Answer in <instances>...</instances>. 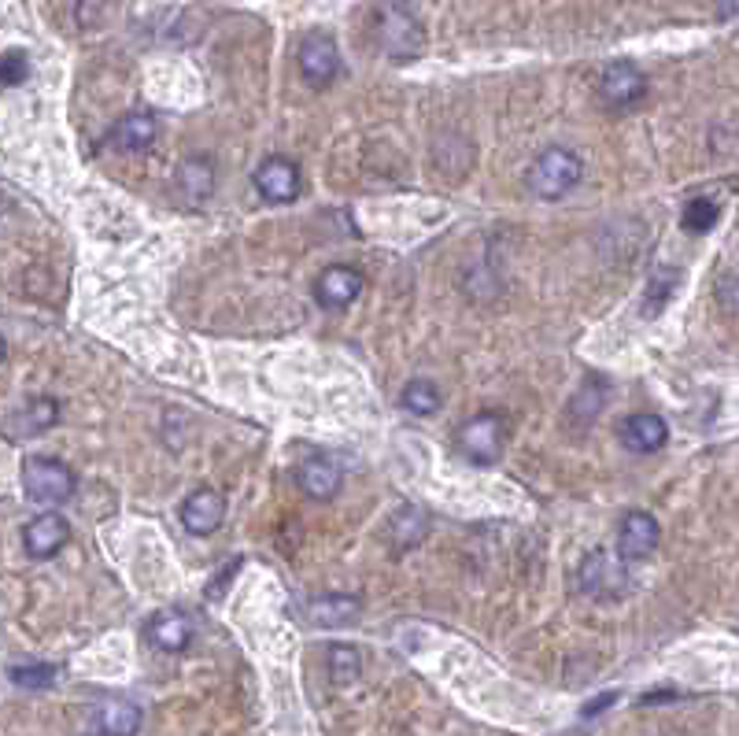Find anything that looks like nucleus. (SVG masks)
Returning <instances> with one entry per match:
<instances>
[{
    "instance_id": "obj_1",
    "label": "nucleus",
    "mask_w": 739,
    "mask_h": 736,
    "mask_svg": "<svg viewBox=\"0 0 739 736\" xmlns=\"http://www.w3.org/2000/svg\"><path fill=\"white\" fill-rule=\"evenodd\" d=\"M377 45L388 60L407 63L418 60L426 49V26L418 23V15L404 4H385L377 15Z\"/></svg>"
},
{
    "instance_id": "obj_2",
    "label": "nucleus",
    "mask_w": 739,
    "mask_h": 736,
    "mask_svg": "<svg viewBox=\"0 0 739 736\" xmlns=\"http://www.w3.org/2000/svg\"><path fill=\"white\" fill-rule=\"evenodd\" d=\"M580 174H585V163L577 160L569 149H547L536 156V163L529 167L525 182L540 200H563L566 193H574L580 185Z\"/></svg>"
},
{
    "instance_id": "obj_3",
    "label": "nucleus",
    "mask_w": 739,
    "mask_h": 736,
    "mask_svg": "<svg viewBox=\"0 0 739 736\" xmlns=\"http://www.w3.org/2000/svg\"><path fill=\"white\" fill-rule=\"evenodd\" d=\"M23 489H26V497L38 503H63L74 497L78 478H74V470L67 462L49 459V456H30L23 462Z\"/></svg>"
},
{
    "instance_id": "obj_4",
    "label": "nucleus",
    "mask_w": 739,
    "mask_h": 736,
    "mask_svg": "<svg viewBox=\"0 0 739 736\" xmlns=\"http://www.w3.org/2000/svg\"><path fill=\"white\" fill-rule=\"evenodd\" d=\"M456 448L478 467H492L503 456V418L495 412H481L467 418L456 434Z\"/></svg>"
},
{
    "instance_id": "obj_5",
    "label": "nucleus",
    "mask_w": 739,
    "mask_h": 736,
    "mask_svg": "<svg viewBox=\"0 0 739 736\" xmlns=\"http://www.w3.org/2000/svg\"><path fill=\"white\" fill-rule=\"evenodd\" d=\"M647 97V75L632 60L607 63L603 75H599V100L610 111H632L636 104Z\"/></svg>"
},
{
    "instance_id": "obj_6",
    "label": "nucleus",
    "mask_w": 739,
    "mask_h": 736,
    "mask_svg": "<svg viewBox=\"0 0 739 736\" xmlns=\"http://www.w3.org/2000/svg\"><path fill=\"white\" fill-rule=\"evenodd\" d=\"M296 67H300L303 82L311 89H325L333 86L336 75H341V52H336V41L330 34H308L296 49Z\"/></svg>"
},
{
    "instance_id": "obj_7",
    "label": "nucleus",
    "mask_w": 739,
    "mask_h": 736,
    "mask_svg": "<svg viewBox=\"0 0 739 736\" xmlns=\"http://www.w3.org/2000/svg\"><path fill=\"white\" fill-rule=\"evenodd\" d=\"M658 537H662V525H658L654 514L629 511L625 519H621V530H618V552L632 563L647 559V555L658 548Z\"/></svg>"
},
{
    "instance_id": "obj_8",
    "label": "nucleus",
    "mask_w": 739,
    "mask_h": 736,
    "mask_svg": "<svg viewBox=\"0 0 739 736\" xmlns=\"http://www.w3.org/2000/svg\"><path fill=\"white\" fill-rule=\"evenodd\" d=\"M256 189L270 204H292V200L300 196V171H296V163L281 160V156H270V160L259 163Z\"/></svg>"
},
{
    "instance_id": "obj_9",
    "label": "nucleus",
    "mask_w": 739,
    "mask_h": 736,
    "mask_svg": "<svg viewBox=\"0 0 739 736\" xmlns=\"http://www.w3.org/2000/svg\"><path fill=\"white\" fill-rule=\"evenodd\" d=\"M226 519V500L215 489H196L182 500V525L193 537H211Z\"/></svg>"
},
{
    "instance_id": "obj_10",
    "label": "nucleus",
    "mask_w": 739,
    "mask_h": 736,
    "mask_svg": "<svg viewBox=\"0 0 739 736\" xmlns=\"http://www.w3.org/2000/svg\"><path fill=\"white\" fill-rule=\"evenodd\" d=\"M363 270L358 267H344V263H336V267L322 270V278L314 281V297H319L322 308H347L352 300H358V292H363Z\"/></svg>"
},
{
    "instance_id": "obj_11",
    "label": "nucleus",
    "mask_w": 739,
    "mask_h": 736,
    "mask_svg": "<svg viewBox=\"0 0 739 736\" xmlns=\"http://www.w3.org/2000/svg\"><path fill=\"white\" fill-rule=\"evenodd\" d=\"M71 537V525L60 514H38L34 522L23 530V548L30 559H52Z\"/></svg>"
},
{
    "instance_id": "obj_12",
    "label": "nucleus",
    "mask_w": 739,
    "mask_h": 736,
    "mask_svg": "<svg viewBox=\"0 0 739 736\" xmlns=\"http://www.w3.org/2000/svg\"><path fill=\"white\" fill-rule=\"evenodd\" d=\"M296 481H300V489L308 492L311 500L325 503V500H333L336 492H341V481L344 478H341V467H336L333 459L311 456L300 470H296Z\"/></svg>"
},
{
    "instance_id": "obj_13",
    "label": "nucleus",
    "mask_w": 739,
    "mask_h": 736,
    "mask_svg": "<svg viewBox=\"0 0 739 736\" xmlns=\"http://www.w3.org/2000/svg\"><path fill=\"white\" fill-rule=\"evenodd\" d=\"M178 193L189 207H200L204 200L215 193V163L204 160V156H189V160L178 167Z\"/></svg>"
},
{
    "instance_id": "obj_14",
    "label": "nucleus",
    "mask_w": 739,
    "mask_h": 736,
    "mask_svg": "<svg viewBox=\"0 0 739 736\" xmlns=\"http://www.w3.org/2000/svg\"><path fill=\"white\" fill-rule=\"evenodd\" d=\"M156 138H160V122H156V115H148V111L122 115V119L115 122V130H111V145L119 152H141Z\"/></svg>"
},
{
    "instance_id": "obj_15",
    "label": "nucleus",
    "mask_w": 739,
    "mask_h": 736,
    "mask_svg": "<svg viewBox=\"0 0 739 736\" xmlns=\"http://www.w3.org/2000/svg\"><path fill=\"white\" fill-rule=\"evenodd\" d=\"M148 637L160 651H185L193 644V618L185 611H160L148 622Z\"/></svg>"
},
{
    "instance_id": "obj_16",
    "label": "nucleus",
    "mask_w": 739,
    "mask_h": 736,
    "mask_svg": "<svg viewBox=\"0 0 739 736\" xmlns=\"http://www.w3.org/2000/svg\"><path fill=\"white\" fill-rule=\"evenodd\" d=\"M665 437H670V429L658 415H629L625 426H621V440H625V448L632 451H658L665 445Z\"/></svg>"
},
{
    "instance_id": "obj_17",
    "label": "nucleus",
    "mask_w": 739,
    "mask_h": 736,
    "mask_svg": "<svg viewBox=\"0 0 739 736\" xmlns=\"http://www.w3.org/2000/svg\"><path fill=\"white\" fill-rule=\"evenodd\" d=\"M56 423H60V404L49 396H38V399H30L23 412L12 415V437H38Z\"/></svg>"
},
{
    "instance_id": "obj_18",
    "label": "nucleus",
    "mask_w": 739,
    "mask_h": 736,
    "mask_svg": "<svg viewBox=\"0 0 739 736\" xmlns=\"http://www.w3.org/2000/svg\"><path fill=\"white\" fill-rule=\"evenodd\" d=\"M97 725L104 736H137V729H141V707L130 700H108L97 711Z\"/></svg>"
},
{
    "instance_id": "obj_19",
    "label": "nucleus",
    "mask_w": 739,
    "mask_h": 736,
    "mask_svg": "<svg viewBox=\"0 0 739 736\" xmlns=\"http://www.w3.org/2000/svg\"><path fill=\"white\" fill-rule=\"evenodd\" d=\"M303 611H308L314 626L336 629V626H347L358 615V599L355 596H319V599H311Z\"/></svg>"
},
{
    "instance_id": "obj_20",
    "label": "nucleus",
    "mask_w": 739,
    "mask_h": 736,
    "mask_svg": "<svg viewBox=\"0 0 739 736\" xmlns=\"http://www.w3.org/2000/svg\"><path fill=\"white\" fill-rule=\"evenodd\" d=\"M677 286H681V275L673 267H658L654 275L647 278V289H643V314L647 319H654L665 303L673 300V292H677Z\"/></svg>"
},
{
    "instance_id": "obj_21",
    "label": "nucleus",
    "mask_w": 739,
    "mask_h": 736,
    "mask_svg": "<svg viewBox=\"0 0 739 736\" xmlns=\"http://www.w3.org/2000/svg\"><path fill=\"white\" fill-rule=\"evenodd\" d=\"M717 218H721V204H717L714 196H692L681 212V226L688 230V234L703 237L717 226Z\"/></svg>"
},
{
    "instance_id": "obj_22",
    "label": "nucleus",
    "mask_w": 739,
    "mask_h": 736,
    "mask_svg": "<svg viewBox=\"0 0 739 736\" xmlns=\"http://www.w3.org/2000/svg\"><path fill=\"white\" fill-rule=\"evenodd\" d=\"M325 666H330V681L333 685H341V689L352 685V681L363 674V659H358V651L352 644H333Z\"/></svg>"
},
{
    "instance_id": "obj_23",
    "label": "nucleus",
    "mask_w": 739,
    "mask_h": 736,
    "mask_svg": "<svg viewBox=\"0 0 739 736\" xmlns=\"http://www.w3.org/2000/svg\"><path fill=\"white\" fill-rule=\"evenodd\" d=\"M8 678L15 681L19 689H52L60 678V670L52 666V662H23V666H12L8 670Z\"/></svg>"
},
{
    "instance_id": "obj_24",
    "label": "nucleus",
    "mask_w": 739,
    "mask_h": 736,
    "mask_svg": "<svg viewBox=\"0 0 739 736\" xmlns=\"http://www.w3.org/2000/svg\"><path fill=\"white\" fill-rule=\"evenodd\" d=\"M404 407L415 415H437L440 412V388L426 382V377H418V382H410L404 388Z\"/></svg>"
},
{
    "instance_id": "obj_25",
    "label": "nucleus",
    "mask_w": 739,
    "mask_h": 736,
    "mask_svg": "<svg viewBox=\"0 0 739 736\" xmlns=\"http://www.w3.org/2000/svg\"><path fill=\"white\" fill-rule=\"evenodd\" d=\"M0 78H4L8 89L23 86V82L30 78V56L23 49H8L4 52V63H0Z\"/></svg>"
},
{
    "instance_id": "obj_26",
    "label": "nucleus",
    "mask_w": 739,
    "mask_h": 736,
    "mask_svg": "<svg viewBox=\"0 0 739 736\" xmlns=\"http://www.w3.org/2000/svg\"><path fill=\"white\" fill-rule=\"evenodd\" d=\"M717 300H721V308L728 314H739V267L725 270V275L717 278Z\"/></svg>"
},
{
    "instance_id": "obj_27",
    "label": "nucleus",
    "mask_w": 739,
    "mask_h": 736,
    "mask_svg": "<svg viewBox=\"0 0 739 736\" xmlns=\"http://www.w3.org/2000/svg\"><path fill=\"white\" fill-rule=\"evenodd\" d=\"M614 703H618V692H603V696H599V700H591V703H585V711H580V714H585V718H596V714H599V711L614 707Z\"/></svg>"
},
{
    "instance_id": "obj_28",
    "label": "nucleus",
    "mask_w": 739,
    "mask_h": 736,
    "mask_svg": "<svg viewBox=\"0 0 739 736\" xmlns=\"http://www.w3.org/2000/svg\"><path fill=\"white\" fill-rule=\"evenodd\" d=\"M237 566H240V559H234V563H226V570H222V577H218V582H215V585H211V596H215V599L222 596V588H226V582H229V577H237Z\"/></svg>"
},
{
    "instance_id": "obj_29",
    "label": "nucleus",
    "mask_w": 739,
    "mask_h": 736,
    "mask_svg": "<svg viewBox=\"0 0 739 736\" xmlns=\"http://www.w3.org/2000/svg\"><path fill=\"white\" fill-rule=\"evenodd\" d=\"M721 15H739V0H725V4H721Z\"/></svg>"
}]
</instances>
